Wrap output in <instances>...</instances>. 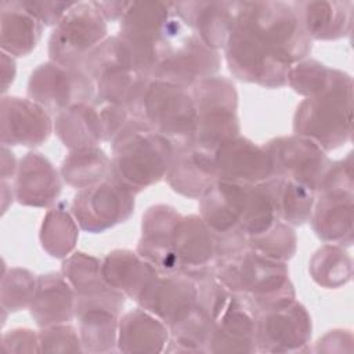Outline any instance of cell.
Here are the masks:
<instances>
[{
    "label": "cell",
    "mask_w": 354,
    "mask_h": 354,
    "mask_svg": "<svg viewBox=\"0 0 354 354\" xmlns=\"http://www.w3.org/2000/svg\"><path fill=\"white\" fill-rule=\"evenodd\" d=\"M313 40L286 1H238L234 28L224 46L231 75L266 88L288 83L292 65L307 58Z\"/></svg>",
    "instance_id": "6da1fadb"
},
{
    "label": "cell",
    "mask_w": 354,
    "mask_h": 354,
    "mask_svg": "<svg viewBox=\"0 0 354 354\" xmlns=\"http://www.w3.org/2000/svg\"><path fill=\"white\" fill-rule=\"evenodd\" d=\"M199 216L216 241L267 231L278 218L263 183L241 184L217 180L199 199Z\"/></svg>",
    "instance_id": "7a4b0ae2"
},
{
    "label": "cell",
    "mask_w": 354,
    "mask_h": 354,
    "mask_svg": "<svg viewBox=\"0 0 354 354\" xmlns=\"http://www.w3.org/2000/svg\"><path fill=\"white\" fill-rule=\"evenodd\" d=\"M213 274L230 292L243 297L256 314L296 299L286 263L264 257L249 246L217 257Z\"/></svg>",
    "instance_id": "3957f363"
},
{
    "label": "cell",
    "mask_w": 354,
    "mask_h": 354,
    "mask_svg": "<svg viewBox=\"0 0 354 354\" xmlns=\"http://www.w3.org/2000/svg\"><path fill=\"white\" fill-rule=\"evenodd\" d=\"M111 144V177L136 195L165 178L176 149L169 138L134 119Z\"/></svg>",
    "instance_id": "277c9868"
},
{
    "label": "cell",
    "mask_w": 354,
    "mask_h": 354,
    "mask_svg": "<svg viewBox=\"0 0 354 354\" xmlns=\"http://www.w3.org/2000/svg\"><path fill=\"white\" fill-rule=\"evenodd\" d=\"M353 77L337 71L333 83L321 94L304 98L293 115V133L306 137L325 152L351 140Z\"/></svg>",
    "instance_id": "5b68a950"
},
{
    "label": "cell",
    "mask_w": 354,
    "mask_h": 354,
    "mask_svg": "<svg viewBox=\"0 0 354 354\" xmlns=\"http://www.w3.org/2000/svg\"><path fill=\"white\" fill-rule=\"evenodd\" d=\"M198 279L199 303L206 308L212 329L207 353H256V311L241 296L230 292L213 272Z\"/></svg>",
    "instance_id": "8992f818"
},
{
    "label": "cell",
    "mask_w": 354,
    "mask_h": 354,
    "mask_svg": "<svg viewBox=\"0 0 354 354\" xmlns=\"http://www.w3.org/2000/svg\"><path fill=\"white\" fill-rule=\"evenodd\" d=\"M129 111L134 120L165 136L174 147L194 142L196 106L191 88L149 77Z\"/></svg>",
    "instance_id": "52a82bcc"
},
{
    "label": "cell",
    "mask_w": 354,
    "mask_h": 354,
    "mask_svg": "<svg viewBox=\"0 0 354 354\" xmlns=\"http://www.w3.org/2000/svg\"><path fill=\"white\" fill-rule=\"evenodd\" d=\"M185 30L173 1H133L120 19L118 36L133 51L140 71L151 77L162 53Z\"/></svg>",
    "instance_id": "ba28073f"
},
{
    "label": "cell",
    "mask_w": 354,
    "mask_h": 354,
    "mask_svg": "<svg viewBox=\"0 0 354 354\" xmlns=\"http://www.w3.org/2000/svg\"><path fill=\"white\" fill-rule=\"evenodd\" d=\"M196 106L194 144L216 151L223 142L241 134L238 91L232 80L214 75L191 88Z\"/></svg>",
    "instance_id": "9c48e42d"
},
{
    "label": "cell",
    "mask_w": 354,
    "mask_h": 354,
    "mask_svg": "<svg viewBox=\"0 0 354 354\" xmlns=\"http://www.w3.org/2000/svg\"><path fill=\"white\" fill-rule=\"evenodd\" d=\"M106 37V21L94 3L75 1L50 35V61L69 68H82L87 54Z\"/></svg>",
    "instance_id": "30bf717a"
},
{
    "label": "cell",
    "mask_w": 354,
    "mask_h": 354,
    "mask_svg": "<svg viewBox=\"0 0 354 354\" xmlns=\"http://www.w3.org/2000/svg\"><path fill=\"white\" fill-rule=\"evenodd\" d=\"M136 207V194L113 177L79 189L71 203L80 230L100 234L130 218Z\"/></svg>",
    "instance_id": "8fae6325"
},
{
    "label": "cell",
    "mask_w": 354,
    "mask_h": 354,
    "mask_svg": "<svg viewBox=\"0 0 354 354\" xmlns=\"http://www.w3.org/2000/svg\"><path fill=\"white\" fill-rule=\"evenodd\" d=\"M26 94L48 113L57 115L72 105L93 102L95 84L83 68H69L47 61L32 71Z\"/></svg>",
    "instance_id": "7c38bea8"
},
{
    "label": "cell",
    "mask_w": 354,
    "mask_h": 354,
    "mask_svg": "<svg viewBox=\"0 0 354 354\" xmlns=\"http://www.w3.org/2000/svg\"><path fill=\"white\" fill-rule=\"evenodd\" d=\"M220 66V53L187 29L162 53L151 77L192 88L201 80L217 75Z\"/></svg>",
    "instance_id": "4fadbf2b"
},
{
    "label": "cell",
    "mask_w": 354,
    "mask_h": 354,
    "mask_svg": "<svg viewBox=\"0 0 354 354\" xmlns=\"http://www.w3.org/2000/svg\"><path fill=\"white\" fill-rule=\"evenodd\" d=\"M313 321L307 308L296 299L282 307L264 311L256 317V353L308 351Z\"/></svg>",
    "instance_id": "5bb4252c"
},
{
    "label": "cell",
    "mask_w": 354,
    "mask_h": 354,
    "mask_svg": "<svg viewBox=\"0 0 354 354\" xmlns=\"http://www.w3.org/2000/svg\"><path fill=\"white\" fill-rule=\"evenodd\" d=\"M124 303L126 296L113 288L101 295L76 297L75 318L84 353L105 354L116 350Z\"/></svg>",
    "instance_id": "9a60e30c"
},
{
    "label": "cell",
    "mask_w": 354,
    "mask_h": 354,
    "mask_svg": "<svg viewBox=\"0 0 354 354\" xmlns=\"http://www.w3.org/2000/svg\"><path fill=\"white\" fill-rule=\"evenodd\" d=\"M263 147L271 156L274 176L296 181L314 192L332 162L321 147L297 134L271 138Z\"/></svg>",
    "instance_id": "2e32d148"
},
{
    "label": "cell",
    "mask_w": 354,
    "mask_h": 354,
    "mask_svg": "<svg viewBox=\"0 0 354 354\" xmlns=\"http://www.w3.org/2000/svg\"><path fill=\"white\" fill-rule=\"evenodd\" d=\"M54 130L50 113L30 98L3 95L0 102V138L7 147H39Z\"/></svg>",
    "instance_id": "e0dca14e"
},
{
    "label": "cell",
    "mask_w": 354,
    "mask_h": 354,
    "mask_svg": "<svg viewBox=\"0 0 354 354\" xmlns=\"http://www.w3.org/2000/svg\"><path fill=\"white\" fill-rule=\"evenodd\" d=\"M198 279L184 272H163L151 279L137 304L163 321L167 328L198 303Z\"/></svg>",
    "instance_id": "ac0fdd59"
},
{
    "label": "cell",
    "mask_w": 354,
    "mask_h": 354,
    "mask_svg": "<svg viewBox=\"0 0 354 354\" xmlns=\"http://www.w3.org/2000/svg\"><path fill=\"white\" fill-rule=\"evenodd\" d=\"M217 178L241 184H260L274 176L270 153L263 145L236 136L214 151Z\"/></svg>",
    "instance_id": "d6986e66"
},
{
    "label": "cell",
    "mask_w": 354,
    "mask_h": 354,
    "mask_svg": "<svg viewBox=\"0 0 354 354\" xmlns=\"http://www.w3.org/2000/svg\"><path fill=\"white\" fill-rule=\"evenodd\" d=\"M171 250L177 272H184L194 278L213 272L217 243L201 216H181L173 235Z\"/></svg>",
    "instance_id": "ffe728a7"
},
{
    "label": "cell",
    "mask_w": 354,
    "mask_h": 354,
    "mask_svg": "<svg viewBox=\"0 0 354 354\" xmlns=\"http://www.w3.org/2000/svg\"><path fill=\"white\" fill-rule=\"evenodd\" d=\"M62 177L48 158L30 151L19 162L12 188L15 201L22 206L51 207L62 192Z\"/></svg>",
    "instance_id": "44dd1931"
},
{
    "label": "cell",
    "mask_w": 354,
    "mask_h": 354,
    "mask_svg": "<svg viewBox=\"0 0 354 354\" xmlns=\"http://www.w3.org/2000/svg\"><path fill=\"white\" fill-rule=\"evenodd\" d=\"M165 178L178 195L201 199L218 180L214 151L194 142L176 147Z\"/></svg>",
    "instance_id": "7402d4cb"
},
{
    "label": "cell",
    "mask_w": 354,
    "mask_h": 354,
    "mask_svg": "<svg viewBox=\"0 0 354 354\" xmlns=\"http://www.w3.org/2000/svg\"><path fill=\"white\" fill-rule=\"evenodd\" d=\"M173 8L189 32L218 51L234 28L238 1H174Z\"/></svg>",
    "instance_id": "603a6c76"
},
{
    "label": "cell",
    "mask_w": 354,
    "mask_h": 354,
    "mask_svg": "<svg viewBox=\"0 0 354 354\" xmlns=\"http://www.w3.org/2000/svg\"><path fill=\"white\" fill-rule=\"evenodd\" d=\"M181 213L165 203L149 206L141 218V236L137 253L163 272H176L173 257V235L181 218Z\"/></svg>",
    "instance_id": "cb8c5ba5"
},
{
    "label": "cell",
    "mask_w": 354,
    "mask_h": 354,
    "mask_svg": "<svg viewBox=\"0 0 354 354\" xmlns=\"http://www.w3.org/2000/svg\"><path fill=\"white\" fill-rule=\"evenodd\" d=\"M354 191H321L310 217L314 234L325 243L350 248L354 241Z\"/></svg>",
    "instance_id": "d4e9b609"
},
{
    "label": "cell",
    "mask_w": 354,
    "mask_h": 354,
    "mask_svg": "<svg viewBox=\"0 0 354 354\" xmlns=\"http://www.w3.org/2000/svg\"><path fill=\"white\" fill-rule=\"evenodd\" d=\"M290 6L311 40H339L351 33L353 1L310 0L290 1Z\"/></svg>",
    "instance_id": "484cf974"
},
{
    "label": "cell",
    "mask_w": 354,
    "mask_h": 354,
    "mask_svg": "<svg viewBox=\"0 0 354 354\" xmlns=\"http://www.w3.org/2000/svg\"><path fill=\"white\" fill-rule=\"evenodd\" d=\"M76 293L59 272L37 277V286L29 313L39 328L69 324L75 318Z\"/></svg>",
    "instance_id": "4316f807"
},
{
    "label": "cell",
    "mask_w": 354,
    "mask_h": 354,
    "mask_svg": "<svg viewBox=\"0 0 354 354\" xmlns=\"http://www.w3.org/2000/svg\"><path fill=\"white\" fill-rule=\"evenodd\" d=\"M169 328L158 317L138 307L120 315L116 350L126 354L166 351Z\"/></svg>",
    "instance_id": "83f0119b"
},
{
    "label": "cell",
    "mask_w": 354,
    "mask_h": 354,
    "mask_svg": "<svg viewBox=\"0 0 354 354\" xmlns=\"http://www.w3.org/2000/svg\"><path fill=\"white\" fill-rule=\"evenodd\" d=\"M105 282L137 301L140 295L158 274V268L130 249H115L101 260Z\"/></svg>",
    "instance_id": "f1b7e54d"
},
{
    "label": "cell",
    "mask_w": 354,
    "mask_h": 354,
    "mask_svg": "<svg viewBox=\"0 0 354 354\" xmlns=\"http://www.w3.org/2000/svg\"><path fill=\"white\" fill-rule=\"evenodd\" d=\"M43 30L44 25L19 0L0 3V46L3 53L14 58L29 55L37 47Z\"/></svg>",
    "instance_id": "f546056e"
},
{
    "label": "cell",
    "mask_w": 354,
    "mask_h": 354,
    "mask_svg": "<svg viewBox=\"0 0 354 354\" xmlns=\"http://www.w3.org/2000/svg\"><path fill=\"white\" fill-rule=\"evenodd\" d=\"M54 131L71 151L98 147L104 141V127L98 106L94 102H80L55 115Z\"/></svg>",
    "instance_id": "4dcf8cb0"
},
{
    "label": "cell",
    "mask_w": 354,
    "mask_h": 354,
    "mask_svg": "<svg viewBox=\"0 0 354 354\" xmlns=\"http://www.w3.org/2000/svg\"><path fill=\"white\" fill-rule=\"evenodd\" d=\"M264 185L270 194L277 218L292 227L310 221L315 192L289 178L272 176Z\"/></svg>",
    "instance_id": "1f68e13d"
},
{
    "label": "cell",
    "mask_w": 354,
    "mask_h": 354,
    "mask_svg": "<svg viewBox=\"0 0 354 354\" xmlns=\"http://www.w3.org/2000/svg\"><path fill=\"white\" fill-rule=\"evenodd\" d=\"M59 173L69 187L83 189L109 177L111 158L100 147L71 149L61 163Z\"/></svg>",
    "instance_id": "d6a6232c"
},
{
    "label": "cell",
    "mask_w": 354,
    "mask_h": 354,
    "mask_svg": "<svg viewBox=\"0 0 354 354\" xmlns=\"http://www.w3.org/2000/svg\"><path fill=\"white\" fill-rule=\"evenodd\" d=\"M79 224L66 207L65 202L51 206L43 217L40 227V243L47 254L55 259L68 257L79 238Z\"/></svg>",
    "instance_id": "836d02e7"
},
{
    "label": "cell",
    "mask_w": 354,
    "mask_h": 354,
    "mask_svg": "<svg viewBox=\"0 0 354 354\" xmlns=\"http://www.w3.org/2000/svg\"><path fill=\"white\" fill-rule=\"evenodd\" d=\"M210 318L206 308L199 303L169 325L167 353H207L210 337Z\"/></svg>",
    "instance_id": "e575fe53"
},
{
    "label": "cell",
    "mask_w": 354,
    "mask_h": 354,
    "mask_svg": "<svg viewBox=\"0 0 354 354\" xmlns=\"http://www.w3.org/2000/svg\"><path fill=\"white\" fill-rule=\"evenodd\" d=\"M311 279L325 289H337L351 281L353 259L346 248L325 243L314 252L308 263Z\"/></svg>",
    "instance_id": "d590c367"
},
{
    "label": "cell",
    "mask_w": 354,
    "mask_h": 354,
    "mask_svg": "<svg viewBox=\"0 0 354 354\" xmlns=\"http://www.w3.org/2000/svg\"><path fill=\"white\" fill-rule=\"evenodd\" d=\"M61 274L73 288L76 297H88L109 290L101 271V260L84 252H75L62 261Z\"/></svg>",
    "instance_id": "8d00e7d4"
},
{
    "label": "cell",
    "mask_w": 354,
    "mask_h": 354,
    "mask_svg": "<svg viewBox=\"0 0 354 354\" xmlns=\"http://www.w3.org/2000/svg\"><path fill=\"white\" fill-rule=\"evenodd\" d=\"M337 71L317 59L304 58L290 66L288 84L299 95L310 98L325 91L333 83Z\"/></svg>",
    "instance_id": "74e56055"
},
{
    "label": "cell",
    "mask_w": 354,
    "mask_h": 354,
    "mask_svg": "<svg viewBox=\"0 0 354 354\" xmlns=\"http://www.w3.org/2000/svg\"><path fill=\"white\" fill-rule=\"evenodd\" d=\"M248 246L259 254L286 263L297 250V236L292 225L277 220L267 231L248 238Z\"/></svg>",
    "instance_id": "f35d334b"
},
{
    "label": "cell",
    "mask_w": 354,
    "mask_h": 354,
    "mask_svg": "<svg viewBox=\"0 0 354 354\" xmlns=\"http://www.w3.org/2000/svg\"><path fill=\"white\" fill-rule=\"evenodd\" d=\"M37 286V277L22 267H12L3 272L0 303L4 313L29 308Z\"/></svg>",
    "instance_id": "ab89813d"
},
{
    "label": "cell",
    "mask_w": 354,
    "mask_h": 354,
    "mask_svg": "<svg viewBox=\"0 0 354 354\" xmlns=\"http://www.w3.org/2000/svg\"><path fill=\"white\" fill-rule=\"evenodd\" d=\"M39 340L41 353H84L79 330L69 324L41 328Z\"/></svg>",
    "instance_id": "60d3db41"
},
{
    "label": "cell",
    "mask_w": 354,
    "mask_h": 354,
    "mask_svg": "<svg viewBox=\"0 0 354 354\" xmlns=\"http://www.w3.org/2000/svg\"><path fill=\"white\" fill-rule=\"evenodd\" d=\"M21 4L44 26H55L71 10L75 1L51 0H19Z\"/></svg>",
    "instance_id": "b9f144b4"
},
{
    "label": "cell",
    "mask_w": 354,
    "mask_h": 354,
    "mask_svg": "<svg viewBox=\"0 0 354 354\" xmlns=\"http://www.w3.org/2000/svg\"><path fill=\"white\" fill-rule=\"evenodd\" d=\"M1 350L4 353H41L39 333L29 328H14L3 333Z\"/></svg>",
    "instance_id": "7bdbcfd3"
},
{
    "label": "cell",
    "mask_w": 354,
    "mask_h": 354,
    "mask_svg": "<svg viewBox=\"0 0 354 354\" xmlns=\"http://www.w3.org/2000/svg\"><path fill=\"white\" fill-rule=\"evenodd\" d=\"M353 332L350 329H332L326 332L314 346L315 353H351Z\"/></svg>",
    "instance_id": "ee69618b"
},
{
    "label": "cell",
    "mask_w": 354,
    "mask_h": 354,
    "mask_svg": "<svg viewBox=\"0 0 354 354\" xmlns=\"http://www.w3.org/2000/svg\"><path fill=\"white\" fill-rule=\"evenodd\" d=\"M105 21H119L123 18L133 1H93Z\"/></svg>",
    "instance_id": "f6af8a7d"
},
{
    "label": "cell",
    "mask_w": 354,
    "mask_h": 354,
    "mask_svg": "<svg viewBox=\"0 0 354 354\" xmlns=\"http://www.w3.org/2000/svg\"><path fill=\"white\" fill-rule=\"evenodd\" d=\"M17 75V64L14 57L1 51V93L4 94L12 84Z\"/></svg>",
    "instance_id": "bcb514c9"
},
{
    "label": "cell",
    "mask_w": 354,
    "mask_h": 354,
    "mask_svg": "<svg viewBox=\"0 0 354 354\" xmlns=\"http://www.w3.org/2000/svg\"><path fill=\"white\" fill-rule=\"evenodd\" d=\"M18 169V162L14 152L7 147L1 145V180H8L15 177Z\"/></svg>",
    "instance_id": "7dc6e473"
}]
</instances>
